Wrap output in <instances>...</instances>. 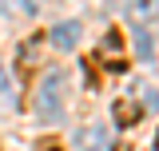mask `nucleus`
I'll return each instance as SVG.
<instances>
[{"label":"nucleus","instance_id":"nucleus-7","mask_svg":"<svg viewBox=\"0 0 159 151\" xmlns=\"http://www.w3.org/2000/svg\"><path fill=\"white\" fill-rule=\"evenodd\" d=\"M135 52H139V56H143V60H151V52H155V48H151V36H147L143 28H139V32H135Z\"/></svg>","mask_w":159,"mask_h":151},{"label":"nucleus","instance_id":"nucleus-2","mask_svg":"<svg viewBox=\"0 0 159 151\" xmlns=\"http://www.w3.org/2000/svg\"><path fill=\"white\" fill-rule=\"evenodd\" d=\"M48 44L56 48V52H72L80 44V24L76 20H64V24H56L52 32H48Z\"/></svg>","mask_w":159,"mask_h":151},{"label":"nucleus","instance_id":"nucleus-1","mask_svg":"<svg viewBox=\"0 0 159 151\" xmlns=\"http://www.w3.org/2000/svg\"><path fill=\"white\" fill-rule=\"evenodd\" d=\"M64 103H68V76L52 68V72H44V80L36 84V99H32V108L44 123H56L60 115H64Z\"/></svg>","mask_w":159,"mask_h":151},{"label":"nucleus","instance_id":"nucleus-6","mask_svg":"<svg viewBox=\"0 0 159 151\" xmlns=\"http://www.w3.org/2000/svg\"><path fill=\"white\" fill-rule=\"evenodd\" d=\"M16 103V92H12V84H8V76L0 72V108H12Z\"/></svg>","mask_w":159,"mask_h":151},{"label":"nucleus","instance_id":"nucleus-4","mask_svg":"<svg viewBox=\"0 0 159 151\" xmlns=\"http://www.w3.org/2000/svg\"><path fill=\"white\" fill-rule=\"evenodd\" d=\"M131 16L135 20H159V0H131Z\"/></svg>","mask_w":159,"mask_h":151},{"label":"nucleus","instance_id":"nucleus-8","mask_svg":"<svg viewBox=\"0 0 159 151\" xmlns=\"http://www.w3.org/2000/svg\"><path fill=\"white\" fill-rule=\"evenodd\" d=\"M103 56H116V64H119V32L116 28L103 36Z\"/></svg>","mask_w":159,"mask_h":151},{"label":"nucleus","instance_id":"nucleus-3","mask_svg":"<svg viewBox=\"0 0 159 151\" xmlns=\"http://www.w3.org/2000/svg\"><path fill=\"white\" fill-rule=\"evenodd\" d=\"M139 115H143V108H135L131 99H119V103H116V123H119V127L139 123Z\"/></svg>","mask_w":159,"mask_h":151},{"label":"nucleus","instance_id":"nucleus-5","mask_svg":"<svg viewBox=\"0 0 159 151\" xmlns=\"http://www.w3.org/2000/svg\"><path fill=\"white\" fill-rule=\"evenodd\" d=\"M0 12H8V16H32L36 4L32 0H0Z\"/></svg>","mask_w":159,"mask_h":151},{"label":"nucleus","instance_id":"nucleus-10","mask_svg":"<svg viewBox=\"0 0 159 151\" xmlns=\"http://www.w3.org/2000/svg\"><path fill=\"white\" fill-rule=\"evenodd\" d=\"M151 151H159V131H155V143H151Z\"/></svg>","mask_w":159,"mask_h":151},{"label":"nucleus","instance_id":"nucleus-9","mask_svg":"<svg viewBox=\"0 0 159 151\" xmlns=\"http://www.w3.org/2000/svg\"><path fill=\"white\" fill-rule=\"evenodd\" d=\"M99 127H88V131H84V151H99Z\"/></svg>","mask_w":159,"mask_h":151}]
</instances>
